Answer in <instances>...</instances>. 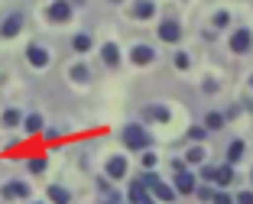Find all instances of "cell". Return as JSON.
<instances>
[{"label": "cell", "mask_w": 253, "mask_h": 204, "mask_svg": "<svg viewBox=\"0 0 253 204\" xmlns=\"http://www.w3.org/2000/svg\"><path fill=\"white\" fill-rule=\"evenodd\" d=\"M124 143L126 149H149V133L140 127V123H130V127H124Z\"/></svg>", "instance_id": "6da1fadb"}, {"label": "cell", "mask_w": 253, "mask_h": 204, "mask_svg": "<svg viewBox=\"0 0 253 204\" xmlns=\"http://www.w3.org/2000/svg\"><path fill=\"white\" fill-rule=\"evenodd\" d=\"M140 181H143V185H146V188H149L153 195L159 198V201H172V198H175V191H172L169 185H166V181H159V178H156L153 172H146V175H143Z\"/></svg>", "instance_id": "7a4b0ae2"}, {"label": "cell", "mask_w": 253, "mask_h": 204, "mask_svg": "<svg viewBox=\"0 0 253 204\" xmlns=\"http://www.w3.org/2000/svg\"><path fill=\"white\" fill-rule=\"evenodd\" d=\"M45 16H49L52 23H65L68 16H72V3H68V0H52L49 10H45Z\"/></svg>", "instance_id": "3957f363"}, {"label": "cell", "mask_w": 253, "mask_h": 204, "mask_svg": "<svg viewBox=\"0 0 253 204\" xmlns=\"http://www.w3.org/2000/svg\"><path fill=\"white\" fill-rule=\"evenodd\" d=\"M20 30H23V13H10L7 20H3V26H0V36L10 39V36H16Z\"/></svg>", "instance_id": "277c9868"}, {"label": "cell", "mask_w": 253, "mask_h": 204, "mask_svg": "<svg viewBox=\"0 0 253 204\" xmlns=\"http://www.w3.org/2000/svg\"><path fill=\"white\" fill-rule=\"evenodd\" d=\"M182 30H179V23L175 20H163L159 23V39H166V42H179Z\"/></svg>", "instance_id": "5b68a950"}, {"label": "cell", "mask_w": 253, "mask_h": 204, "mask_svg": "<svg viewBox=\"0 0 253 204\" xmlns=\"http://www.w3.org/2000/svg\"><path fill=\"white\" fill-rule=\"evenodd\" d=\"M250 45H253V36H250L247 30H237V33L231 36V49H234L237 55H244L247 49H250Z\"/></svg>", "instance_id": "8992f818"}, {"label": "cell", "mask_w": 253, "mask_h": 204, "mask_svg": "<svg viewBox=\"0 0 253 204\" xmlns=\"http://www.w3.org/2000/svg\"><path fill=\"white\" fill-rule=\"evenodd\" d=\"M26 59H30V65H36V68L49 65V52H45L42 45H30V49H26Z\"/></svg>", "instance_id": "52a82bcc"}, {"label": "cell", "mask_w": 253, "mask_h": 204, "mask_svg": "<svg viewBox=\"0 0 253 204\" xmlns=\"http://www.w3.org/2000/svg\"><path fill=\"white\" fill-rule=\"evenodd\" d=\"M175 191H182V195H192V191H195V175L185 172V169H179V175H175Z\"/></svg>", "instance_id": "ba28073f"}, {"label": "cell", "mask_w": 253, "mask_h": 204, "mask_svg": "<svg viewBox=\"0 0 253 204\" xmlns=\"http://www.w3.org/2000/svg\"><path fill=\"white\" fill-rule=\"evenodd\" d=\"M3 198H30V185L10 181V185H3Z\"/></svg>", "instance_id": "9c48e42d"}, {"label": "cell", "mask_w": 253, "mask_h": 204, "mask_svg": "<svg viewBox=\"0 0 253 204\" xmlns=\"http://www.w3.org/2000/svg\"><path fill=\"white\" fill-rule=\"evenodd\" d=\"M107 175H111V178H124V175H126V159L114 156L111 162H107Z\"/></svg>", "instance_id": "30bf717a"}, {"label": "cell", "mask_w": 253, "mask_h": 204, "mask_svg": "<svg viewBox=\"0 0 253 204\" xmlns=\"http://www.w3.org/2000/svg\"><path fill=\"white\" fill-rule=\"evenodd\" d=\"M211 181H217V185H231V181H234V166L227 162V166L214 169V175H211Z\"/></svg>", "instance_id": "8fae6325"}, {"label": "cell", "mask_w": 253, "mask_h": 204, "mask_svg": "<svg viewBox=\"0 0 253 204\" xmlns=\"http://www.w3.org/2000/svg\"><path fill=\"white\" fill-rule=\"evenodd\" d=\"M153 13H156L153 0H136V3H133V16H140V20H149Z\"/></svg>", "instance_id": "7c38bea8"}, {"label": "cell", "mask_w": 253, "mask_h": 204, "mask_svg": "<svg viewBox=\"0 0 253 204\" xmlns=\"http://www.w3.org/2000/svg\"><path fill=\"white\" fill-rule=\"evenodd\" d=\"M153 59H156V52H153L149 45H136V49H133V62H136V65H149Z\"/></svg>", "instance_id": "4fadbf2b"}, {"label": "cell", "mask_w": 253, "mask_h": 204, "mask_svg": "<svg viewBox=\"0 0 253 204\" xmlns=\"http://www.w3.org/2000/svg\"><path fill=\"white\" fill-rule=\"evenodd\" d=\"M101 59H104L107 62V65H120V49H117V45H114V42H107L104 45V49H101Z\"/></svg>", "instance_id": "5bb4252c"}, {"label": "cell", "mask_w": 253, "mask_h": 204, "mask_svg": "<svg viewBox=\"0 0 253 204\" xmlns=\"http://www.w3.org/2000/svg\"><path fill=\"white\" fill-rule=\"evenodd\" d=\"M143 198H149V191H146V185H143V181L136 178L133 185H130V204H140Z\"/></svg>", "instance_id": "9a60e30c"}, {"label": "cell", "mask_w": 253, "mask_h": 204, "mask_svg": "<svg viewBox=\"0 0 253 204\" xmlns=\"http://www.w3.org/2000/svg\"><path fill=\"white\" fill-rule=\"evenodd\" d=\"M143 117H146V120L166 123V120H169V110H166V107H146V110H143Z\"/></svg>", "instance_id": "2e32d148"}, {"label": "cell", "mask_w": 253, "mask_h": 204, "mask_svg": "<svg viewBox=\"0 0 253 204\" xmlns=\"http://www.w3.org/2000/svg\"><path fill=\"white\" fill-rule=\"evenodd\" d=\"M68 191L65 188H59V185H52V188H49V201H55V204H68Z\"/></svg>", "instance_id": "e0dca14e"}, {"label": "cell", "mask_w": 253, "mask_h": 204, "mask_svg": "<svg viewBox=\"0 0 253 204\" xmlns=\"http://www.w3.org/2000/svg\"><path fill=\"white\" fill-rule=\"evenodd\" d=\"M240 156H244V143L237 139V143H231V149H227V162L234 166V162H240Z\"/></svg>", "instance_id": "ac0fdd59"}, {"label": "cell", "mask_w": 253, "mask_h": 204, "mask_svg": "<svg viewBox=\"0 0 253 204\" xmlns=\"http://www.w3.org/2000/svg\"><path fill=\"white\" fill-rule=\"evenodd\" d=\"M39 130H42V117H39V113H30V117H26V133H39Z\"/></svg>", "instance_id": "d6986e66"}, {"label": "cell", "mask_w": 253, "mask_h": 204, "mask_svg": "<svg viewBox=\"0 0 253 204\" xmlns=\"http://www.w3.org/2000/svg\"><path fill=\"white\" fill-rule=\"evenodd\" d=\"M72 45H75V52H88V49H91V36H84V33H82V36L72 39Z\"/></svg>", "instance_id": "ffe728a7"}, {"label": "cell", "mask_w": 253, "mask_h": 204, "mask_svg": "<svg viewBox=\"0 0 253 204\" xmlns=\"http://www.w3.org/2000/svg\"><path fill=\"white\" fill-rule=\"evenodd\" d=\"M20 120H23L20 110H7V113H3V127H16Z\"/></svg>", "instance_id": "44dd1931"}, {"label": "cell", "mask_w": 253, "mask_h": 204, "mask_svg": "<svg viewBox=\"0 0 253 204\" xmlns=\"http://www.w3.org/2000/svg\"><path fill=\"white\" fill-rule=\"evenodd\" d=\"M205 123H208V130H217V127H224V117H221V113H208V120H205Z\"/></svg>", "instance_id": "7402d4cb"}, {"label": "cell", "mask_w": 253, "mask_h": 204, "mask_svg": "<svg viewBox=\"0 0 253 204\" xmlns=\"http://www.w3.org/2000/svg\"><path fill=\"white\" fill-rule=\"evenodd\" d=\"M72 78H75V81H88V68H84V65H75L72 68Z\"/></svg>", "instance_id": "603a6c76"}, {"label": "cell", "mask_w": 253, "mask_h": 204, "mask_svg": "<svg viewBox=\"0 0 253 204\" xmlns=\"http://www.w3.org/2000/svg\"><path fill=\"white\" fill-rule=\"evenodd\" d=\"M211 201H214V204H234V198L224 195V191H217V195H211Z\"/></svg>", "instance_id": "cb8c5ba5"}, {"label": "cell", "mask_w": 253, "mask_h": 204, "mask_svg": "<svg viewBox=\"0 0 253 204\" xmlns=\"http://www.w3.org/2000/svg\"><path fill=\"white\" fill-rule=\"evenodd\" d=\"M201 159H205V149H201V146H195V149L188 152V162H201Z\"/></svg>", "instance_id": "d4e9b609"}, {"label": "cell", "mask_w": 253, "mask_h": 204, "mask_svg": "<svg viewBox=\"0 0 253 204\" xmlns=\"http://www.w3.org/2000/svg\"><path fill=\"white\" fill-rule=\"evenodd\" d=\"M42 169H45V159H33L30 162V172H42Z\"/></svg>", "instance_id": "484cf974"}, {"label": "cell", "mask_w": 253, "mask_h": 204, "mask_svg": "<svg viewBox=\"0 0 253 204\" xmlns=\"http://www.w3.org/2000/svg\"><path fill=\"white\" fill-rule=\"evenodd\" d=\"M143 166L153 169V166H156V156H153V152H143Z\"/></svg>", "instance_id": "4316f807"}, {"label": "cell", "mask_w": 253, "mask_h": 204, "mask_svg": "<svg viewBox=\"0 0 253 204\" xmlns=\"http://www.w3.org/2000/svg\"><path fill=\"white\" fill-rule=\"evenodd\" d=\"M175 68H188V55H185V52L175 55Z\"/></svg>", "instance_id": "83f0119b"}, {"label": "cell", "mask_w": 253, "mask_h": 204, "mask_svg": "<svg viewBox=\"0 0 253 204\" xmlns=\"http://www.w3.org/2000/svg\"><path fill=\"white\" fill-rule=\"evenodd\" d=\"M227 23H231V16H227V13H217L214 16V26H227Z\"/></svg>", "instance_id": "f1b7e54d"}, {"label": "cell", "mask_w": 253, "mask_h": 204, "mask_svg": "<svg viewBox=\"0 0 253 204\" xmlns=\"http://www.w3.org/2000/svg\"><path fill=\"white\" fill-rule=\"evenodd\" d=\"M237 204H253V191H244V195L237 198Z\"/></svg>", "instance_id": "f546056e"}, {"label": "cell", "mask_w": 253, "mask_h": 204, "mask_svg": "<svg viewBox=\"0 0 253 204\" xmlns=\"http://www.w3.org/2000/svg\"><path fill=\"white\" fill-rule=\"evenodd\" d=\"M188 136H192V139H205V130H201V127H192V133H188Z\"/></svg>", "instance_id": "4dcf8cb0"}, {"label": "cell", "mask_w": 253, "mask_h": 204, "mask_svg": "<svg viewBox=\"0 0 253 204\" xmlns=\"http://www.w3.org/2000/svg\"><path fill=\"white\" fill-rule=\"evenodd\" d=\"M140 204H156V201H153V198H143V201Z\"/></svg>", "instance_id": "1f68e13d"}]
</instances>
